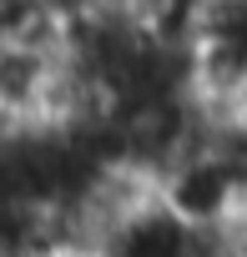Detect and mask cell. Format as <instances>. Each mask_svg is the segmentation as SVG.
<instances>
[{
	"mask_svg": "<svg viewBox=\"0 0 247 257\" xmlns=\"http://www.w3.org/2000/svg\"><path fill=\"white\" fill-rule=\"evenodd\" d=\"M157 197L182 222H192L197 232H222L242 217V187H237V172H232V162L217 142L182 152L157 177Z\"/></svg>",
	"mask_w": 247,
	"mask_h": 257,
	"instance_id": "6da1fadb",
	"label": "cell"
},
{
	"mask_svg": "<svg viewBox=\"0 0 247 257\" xmlns=\"http://www.w3.org/2000/svg\"><path fill=\"white\" fill-rule=\"evenodd\" d=\"M207 232L182 222L157 187L137 192L132 202H121L96 232H91V257H202Z\"/></svg>",
	"mask_w": 247,
	"mask_h": 257,
	"instance_id": "7a4b0ae2",
	"label": "cell"
}]
</instances>
